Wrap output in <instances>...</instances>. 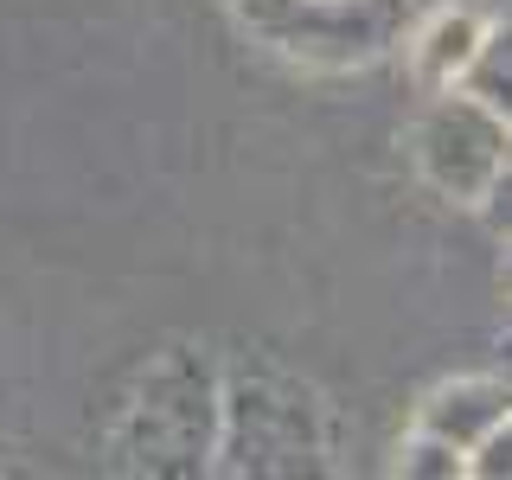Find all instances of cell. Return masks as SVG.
<instances>
[{
	"instance_id": "3957f363",
	"label": "cell",
	"mask_w": 512,
	"mask_h": 480,
	"mask_svg": "<svg viewBox=\"0 0 512 480\" xmlns=\"http://www.w3.org/2000/svg\"><path fill=\"white\" fill-rule=\"evenodd\" d=\"M237 26L301 71H365L404 45L410 0H231Z\"/></svg>"
},
{
	"instance_id": "7a4b0ae2",
	"label": "cell",
	"mask_w": 512,
	"mask_h": 480,
	"mask_svg": "<svg viewBox=\"0 0 512 480\" xmlns=\"http://www.w3.org/2000/svg\"><path fill=\"white\" fill-rule=\"evenodd\" d=\"M212 448H218V372L205 352L167 346L141 372L135 397L122 404L116 455L135 474L186 480V474H212Z\"/></svg>"
},
{
	"instance_id": "8fae6325",
	"label": "cell",
	"mask_w": 512,
	"mask_h": 480,
	"mask_svg": "<svg viewBox=\"0 0 512 480\" xmlns=\"http://www.w3.org/2000/svg\"><path fill=\"white\" fill-rule=\"evenodd\" d=\"M500 295L512 301V244H506V256H500Z\"/></svg>"
},
{
	"instance_id": "ba28073f",
	"label": "cell",
	"mask_w": 512,
	"mask_h": 480,
	"mask_svg": "<svg viewBox=\"0 0 512 480\" xmlns=\"http://www.w3.org/2000/svg\"><path fill=\"white\" fill-rule=\"evenodd\" d=\"M397 474H416V480H461L468 474V455L455 442L429 436V429H410L404 448H397Z\"/></svg>"
},
{
	"instance_id": "6da1fadb",
	"label": "cell",
	"mask_w": 512,
	"mask_h": 480,
	"mask_svg": "<svg viewBox=\"0 0 512 480\" xmlns=\"http://www.w3.org/2000/svg\"><path fill=\"white\" fill-rule=\"evenodd\" d=\"M327 468V404L288 372H237L218 384L212 474L288 480Z\"/></svg>"
},
{
	"instance_id": "7c38bea8",
	"label": "cell",
	"mask_w": 512,
	"mask_h": 480,
	"mask_svg": "<svg viewBox=\"0 0 512 480\" xmlns=\"http://www.w3.org/2000/svg\"><path fill=\"white\" fill-rule=\"evenodd\" d=\"M512 308V301H506ZM500 346H506V359H512V314H506V327H500Z\"/></svg>"
},
{
	"instance_id": "30bf717a",
	"label": "cell",
	"mask_w": 512,
	"mask_h": 480,
	"mask_svg": "<svg viewBox=\"0 0 512 480\" xmlns=\"http://www.w3.org/2000/svg\"><path fill=\"white\" fill-rule=\"evenodd\" d=\"M468 474L474 480H512V416L468 448Z\"/></svg>"
},
{
	"instance_id": "277c9868",
	"label": "cell",
	"mask_w": 512,
	"mask_h": 480,
	"mask_svg": "<svg viewBox=\"0 0 512 480\" xmlns=\"http://www.w3.org/2000/svg\"><path fill=\"white\" fill-rule=\"evenodd\" d=\"M512 128L493 116L480 96H468L461 84H448L429 96V109L416 116L410 128V160L416 173L429 180V192H442V199L455 205H474L480 192H487L493 167H500Z\"/></svg>"
},
{
	"instance_id": "8992f818",
	"label": "cell",
	"mask_w": 512,
	"mask_h": 480,
	"mask_svg": "<svg viewBox=\"0 0 512 480\" xmlns=\"http://www.w3.org/2000/svg\"><path fill=\"white\" fill-rule=\"evenodd\" d=\"M480 32H487V20L474 7H436L429 20H410L404 52L416 64V77H423V90H448L468 77V64L480 52Z\"/></svg>"
},
{
	"instance_id": "52a82bcc",
	"label": "cell",
	"mask_w": 512,
	"mask_h": 480,
	"mask_svg": "<svg viewBox=\"0 0 512 480\" xmlns=\"http://www.w3.org/2000/svg\"><path fill=\"white\" fill-rule=\"evenodd\" d=\"M461 90L480 96V103H487L493 116L512 128V20L480 32V52L468 64V77H461Z\"/></svg>"
},
{
	"instance_id": "9c48e42d",
	"label": "cell",
	"mask_w": 512,
	"mask_h": 480,
	"mask_svg": "<svg viewBox=\"0 0 512 480\" xmlns=\"http://www.w3.org/2000/svg\"><path fill=\"white\" fill-rule=\"evenodd\" d=\"M474 212H480V224H487L500 244H512V141H506V154H500V167H493V180H487V192L474 199Z\"/></svg>"
},
{
	"instance_id": "5b68a950",
	"label": "cell",
	"mask_w": 512,
	"mask_h": 480,
	"mask_svg": "<svg viewBox=\"0 0 512 480\" xmlns=\"http://www.w3.org/2000/svg\"><path fill=\"white\" fill-rule=\"evenodd\" d=\"M506 416H512V378H448L423 397L416 429H429V436L455 442L461 455H468V448L487 436V429H500Z\"/></svg>"
}]
</instances>
